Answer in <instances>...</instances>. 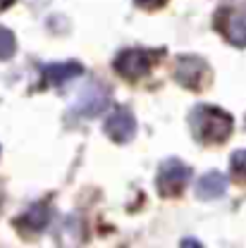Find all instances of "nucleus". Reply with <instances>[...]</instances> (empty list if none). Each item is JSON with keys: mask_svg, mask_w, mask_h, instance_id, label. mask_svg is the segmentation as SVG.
<instances>
[{"mask_svg": "<svg viewBox=\"0 0 246 248\" xmlns=\"http://www.w3.org/2000/svg\"><path fill=\"white\" fill-rule=\"evenodd\" d=\"M86 236V224L79 215H67L58 227V244L62 248H79Z\"/></svg>", "mask_w": 246, "mask_h": 248, "instance_id": "nucleus-8", "label": "nucleus"}, {"mask_svg": "<svg viewBox=\"0 0 246 248\" xmlns=\"http://www.w3.org/2000/svg\"><path fill=\"white\" fill-rule=\"evenodd\" d=\"M217 27L222 31V36L237 46L244 48L246 46V5L244 7H227L217 12Z\"/></svg>", "mask_w": 246, "mask_h": 248, "instance_id": "nucleus-4", "label": "nucleus"}, {"mask_svg": "<svg viewBox=\"0 0 246 248\" xmlns=\"http://www.w3.org/2000/svg\"><path fill=\"white\" fill-rule=\"evenodd\" d=\"M108 103H110V91L103 84H89L79 95L74 112L82 115V117H96L108 108Z\"/></svg>", "mask_w": 246, "mask_h": 248, "instance_id": "nucleus-6", "label": "nucleus"}, {"mask_svg": "<svg viewBox=\"0 0 246 248\" xmlns=\"http://www.w3.org/2000/svg\"><path fill=\"white\" fill-rule=\"evenodd\" d=\"M17 50V41H15V33L5 27H0V60H10Z\"/></svg>", "mask_w": 246, "mask_h": 248, "instance_id": "nucleus-12", "label": "nucleus"}, {"mask_svg": "<svg viewBox=\"0 0 246 248\" xmlns=\"http://www.w3.org/2000/svg\"><path fill=\"white\" fill-rule=\"evenodd\" d=\"M232 117L215 105H196L189 112V129L201 143H222L232 134Z\"/></svg>", "mask_w": 246, "mask_h": 248, "instance_id": "nucleus-1", "label": "nucleus"}, {"mask_svg": "<svg viewBox=\"0 0 246 248\" xmlns=\"http://www.w3.org/2000/svg\"><path fill=\"white\" fill-rule=\"evenodd\" d=\"M189 179H191V167H186L177 157H170L160 165L155 184H158L160 196H180Z\"/></svg>", "mask_w": 246, "mask_h": 248, "instance_id": "nucleus-3", "label": "nucleus"}, {"mask_svg": "<svg viewBox=\"0 0 246 248\" xmlns=\"http://www.w3.org/2000/svg\"><path fill=\"white\" fill-rule=\"evenodd\" d=\"M160 58V53L155 50H144V48H129V50H122L117 53V58L113 62L115 72L122 77V79H129V81H136L141 77H146L151 72V67L155 64V60Z\"/></svg>", "mask_w": 246, "mask_h": 248, "instance_id": "nucleus-2", "label": "nucleus"}, {"mask_svg": "<svg viewBox=\"0 0 246 248\" xmlns=\"http://www.w3.org/2000/svg\"><path fill=\"white\" fill-rule=\"evenodd\" d=\"M82 72H84V67L79 62H55L43 69V79L48 86H62V84L77 79Z\"/></svg>", "mask_w": 246, "mask_h": 248, "instance_id": "nucleus-10", "label": "nucleus"}, {"mask_svg": "<svg viewBox=\"0 0 246 248\" xmlns=\"http://www.w3.org/2000/svg\"><path fill=\"white\" fill-rule=\"evenodd\" d=\"M227 177L222 174V172H217V170H211V172H206L198 182H196V196L201 198V201H215L220 196H225V191H227Z\"/></svg>", "mask_w": 246, "mask_h": 248, "instance_id": "nucleus-9", "label": "nucleus"}, {"mask_svg": "<svg viewBox=\"0 0 246 248\" xmlns=\"http://www.w3.org/2000/svg\"><path fill=\"white\" fill-rule=\"evenodd\" d=\"M165 0H136V5H141V7H158V5H163Z\"/></svg>", "mask_w": 246, "mask_h": 248, "instance_id": "nucleus-14", "label": "nucleus"}, {"mask_svg": "<svg viewBox=\"0 0 246 248\" xmlns=\"http://www.w3.org/2000/svg\"><path fill=\"white\" fill-rule=\"evenodd\" d=\"M105 134L115 143H129L136 136V120L129 108H117L105 122Z\"/></svg>", "mask_w": 246, "mask_h": 248, "instance_id": "nucleus-7", "label": "nucleus"}, {"mask_svg": "<svg viewBox=\"0 0 246 248\" xmlns=\"http://www.w3.org/2000/svg\"><path fill=\"white\" fill-rule=\"evenodd\" d=\"M180 248H203V246H201V241H196V239H184Z\"/></svg>", "mask_w": 246, "mask_h": 248, "instance_id": "nucleus-15", "label": "nucleus"}, {"mask_svg": "<svg viewBox=\"0 0 246 248\" xmlns=\"http://www.w3.org/2000/svg\"><path fill=\"white\" fill-rule=\"evenodd\" d=\"M230 162H232V174H234L242 184H246V148L234 151L232 157H230Z\"/></svg>", "mask_w": 246, "mask_h": 248, "instance_id": "nucleus-13", "label": "nucleus"}, {"mask_svg": "<svg viewBox=\"0 0 246 248\" xmlns=\"http://www.w3.org/2000/svg\"><path fill=\"white\" fill-rule=\"evenodd\" d=\"M22 222H24L27 227H31L33 232H41V229L48 224V208H46V205H33L29 213L22 217Z\"/></svg>", "mask_w": 246, "mask_h": 248, "instance_id": "nucleus-11", "label": "nucleus"}, {"mask_svg": "<svg viewBox=\"0 0 246 248\" xmlns=\"http://www.w3.org/2000/svg\"><path fill=\"white\" fill-rule=\"evenodd\" d=\"M206 72H208V64L206 60L196 58V55H182L177 60V67H175V77L177 81L191 89V91H198L203 86V79H206Z\"/></svg>", "mask_w": 246, "mask_h": 248, "instance_id": "nucleus-5", "label": "nucleus"}, {"mask_svg": "<svg viewBox=\"0 0 246 248\" xmlns=\"http://www.w3.org/2000/svg\"><path fill=\"white\" fill-rule=\"evenodd\" d=\"M12 2H15V0H0V12H2V10H7Z\"/></svg>", "mask_w": 246, "mask_h": 248, "instance_id": "nucleus-16", "label": "nucleus"}]
</instances>
